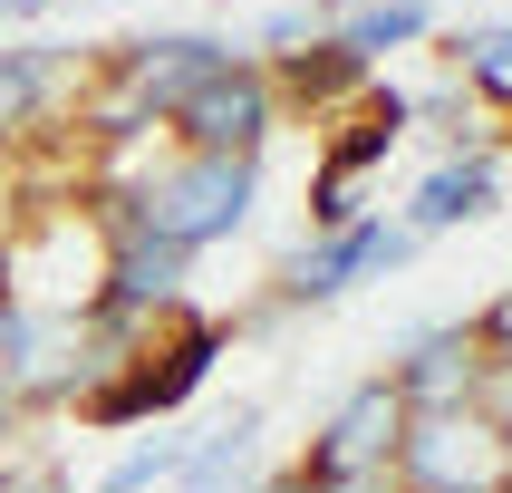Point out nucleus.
I'll use <instances>...</instances> for the list:
<instances>
[{
	"label": "nucleus",
	"mask_w": 512,
	"mask_h": 493,
	"mask_svg": "<svg viewBox=\"0 0 512 493\" xmlns=\"http://www.w3.org/2000/svg\"><path fill=\"white\" fill-rule=\"evenodd\" d=\"M252 203H261V155H184L174 145L155 174H136L116 194V213L145 223L155 242H174V252H213L252 223Z\"/></svg>",
	"instance_id": "nucleus-1"
},
{
	"label": "nucleus",
	"mask_w": 512,
	"mask_h": 493,
	"mask_svg": "<svg viewBox=\"0 0 512 493\" xmlns=\"http://www.w3.org/2000/svg\"><path fill=\"white\" fill-rule=\"evenodd\" d=\"M232 58H242V49H232L223 29H165V39H126V49L107 58V87L87 97V126H97L107 145H136L145 126H165V116L184 107L203 78H223Z\"/></svg>",
	"instance_id": "nucleus-2"
},
{
	"label": "nucleus",
	"mask_w": 512,
	"mask_h": 493,
	"mask_svg": "<svg viewBox=\"0 0 512 493\" xmlns=\"http://www.w3.org/2000/svg\"><path fill=\"white\" fill-rule=\"evenodd\" d=\"M223 319L213 310H165V329H136V339L116 348V377L107 387H87V426H136V416H174V406L194 397L213 358H223Z\"/></svg>",
	"instance_id": "nucleus-3"
},
{
	"label": "nucleus",
	"mask_w": 512,
	"mask_h": 493,
	"mask_svg": "<svg viewBox=\"0 0 512 493\" xmlns=\"http://www.w3.org/2000/svg\"><path fill=\"white\" fill-rule=\"evenodd\" d=\"M416 126V97L406 87H368L358 107H339V136L319 145V174H310V232H348L368 203H358V174H377L387 155L406 145Z\"/></svg>",
	"instance_id": "nucleus-4"
},
{
	"label": "nucleus",
	"mask_w": 512,
	"mask_h": 493,
	"mask_svg": "<svg viewBox=\"0 0 512 493\" xmlns=\"http://www.w3.org/2000/svg\"><path fill=\"white\" fill-rule=\"evenodd\" d=\"M397 484H406V493H503V484H512V445H503V426H493L484 406L406 416Z\"/></svg>",
	"instance_id": "nucleus-5"
},
{
	"label": "nucleus",
	"mask_w": 512,
	"mask_h": 493,
	"mask_svg": "<svg viewBox=\"0 0 512 493\" xmlns=\"http://www.w3.org/2000/svg\"><path fill=\"white\" fill-rule=\"evenodd\" d=\"M281 116H290V107H281V87H271V68L242 49L223 78H203L194 97L165 116V126H174V145H184V155H261V145L281 136Z\"/></svg>",
	"instance_id": "nucleus-6"
},
{
	"label": "nucleus",
	"mask_w": 512,
	"mask_h": 493,
	"mask_svg": "<svg viewBox=\"0 0 512 493\" xmlns=\"http://www.w3.org/2000/svg\"><path fill=\"white\" fill-rule=\"evenodd\" d=\"M416 261V232L387 223V213H358L348 232H319L281 261V300H339V290L377 281V271H406Z\"/></svg>",
	"instance_id": "nucleus-7"
},
{
	"label": "nucleus",
	"mask_w": 512,
	"mask_h": 493,
	"mask_svg": "<svg viewBox=\"0 0 512 493\" xmlns=\"http://www.w3.org/2000/svg\"><path fill=\"white\" fill-rule=\"evenodd\" d=\"M397 445H406V397L387 377H368V387L310 435V474H397Z\"/></svg>",
	"instance_id": "nucleus-8"
},
{
	"label": "nucleus",
	"mask_w": 512,
	"mask_h": 493,
	"mask_svg": "<svg viewBox=\"0 0 512 493\" xmlns=\"http://www.w3.org/2000/svg\"><path fill=\"white\" fill-rule=\"evenodd\" d=\"M387 387L406 397V416H445V406H474L484 397V348H474V329H426V339L406 348L397 368H387Z\"/></svg>",
	"instance_id": "nucleus-9"
},
{
	"label": "nucleus",
	"mask_w": 512,
	"mask_h": 493,
	"mask_svg": "<svg viewBox=\"0 0 512 493\" xmlns=\"http://www.w3.org/2000/svg\"><path fill=\"white\" fill-rule=\"evenodd\" d=\"M493 203H503V165H493V145H455V155H435V165H426V184L406 194V232L426 242V232L484 223Z\"/></svg>",
	"instance_id": "nucleus-10"
},
{
	"label": "nucleus",
	"mask_w": 512,
	"mask_h": 493,
	"mask_svg": "<svg viewBox=\"0 0 512 493\" xmlns=\"http://www.w3.org/2000/svg\"><path fill=\"white\" fill-rule=\"evenodd\" d=\"M271 87H281V107H310V116H319V107H358V97L377 87V68L319 29V39H300V49L271 58Z\"/></svg>",
	"instance_id": "nucleus-11"
},
{
	"label": "nucleus",
	"mask_w": 512,
	"mask_h": 493,
	"mask_svg": "<svg viewBox=\"0 0 512 493\" xmlns=\"http://www.w3.org/2000/svg\"><path fill=\"white\" fill-rule=\"evenodd\" d=\"M426 29H435V0H348L339 20H329V39L358 49L368 68H387V49H416Z\"/></svg>",
	"instance_id": "nucleus-12"
},
{
	"label": "nucleus",
	"mask_w": 512,
	"mask_h": 493,
	"mask_svg": "<svg viewBox=\"0 0 512 493\" xmlns=\"http://www.w3.org/2000/svg\"><path fill=\"white\" fill-rule=\"evenodd\" d=\"M68 58L58 49H0V145L20 136V126H39V107H49V87Z\"/></svg>",
	"instance_id": "nucleus-13"
},
{
	"label": "nucleus",
	"mask_w": 512,
	"mask_h": 493,
	"mask_svg": "<svg viewBox=\"0 0 512 493\" xmlns=\"http://www.w3.org/2000/svg\"><path fill=\"white\" fill-rule=\"evenodd\" d=\"M455 78L474 87V97H503V107H512V20L464 29V39H455Z\"/></svg>",
	"instance_id": "nucleus-14"
},
{
	"label": "nucleus",
	"mask_w": 512,
	"mask_h": 493,
	"mask_svg": "<svg viewBox=\"0 0 512 493\" xmlns=\"http://www.w3.org/2000/svg\"><path fill=\"white\" fill-rule=\"evenodd\" d=\"M252 435H261V416H252V406H242V416H232V426L213 435L203 455H184V493H223L232 474H242V455H252Z\"/></svg>",
	"instance_id": "nucleus-15"
},
{
	"label": "nucleus",
	"mask_w": 512,
	"mask_h": 493,
	"mask_svg": "<svg viewBox=\"0 0 512 493\" xmlns=\"http://www.w3.org/2000/svg\"><path fill=\"white\" fill-rule=\"evenodd\" d=\"M184 455H194L184 435H155V445H136V455L107 474V493H145V484H165V474H184Z\"/></svg>",
	"instance_id": "nucleus-16"
},
{
	"label": "nucleus",
	"mask_w": 512,
	"mask_h": 493,
	"mask_svg": "<svg viewBox=\"0 0 512 493\" xmlns=\"http://www.w3.org/2000/svg\"><path fill=\"white\" fill-rule=\"evenodd\" d=\"M464 329H474V348H484V377H493V368H512V290L493 300L484 319H464Z\"/></svg>",
	"instance_id": "nucleus-17"
},
{
	"label": "nucleus",
	"mask_w": 512,
	"mask_h": 493,
	"mask_svg": "<svg viewBox=\"0 0 512 493\" xmlns=\"http://www.w3.org/2000/svg\"><path fill=\"white\" fill-rule=\"evenodd\" d=\"M0 493H68L58 474H0Z\"/></svg>",
	"instance_id": "nucleus-18"
},
{
	"label": "nucleus",
	"mask_w": 512,
	"mask_h": 493,
	"mask_svg": "<svg viewBox=\"0 0 512 493\" xmlns=\"http://www.w3.org/2000/svg\"><path fill=\"white\" fill-rule=\"evenodd\" d=\"M20 406H29V397H20V377H10V358H0V426H10Z\"/></svg>",
	"instance_id": "nucleus-19"
},
{
	"label": "nucleus",
	"mask_w": 512,
	"mask_h": 493,
	"mask_svg": "<svg viewBox=\"0 0 512 493\" xmlns=\"http://www.w3.org/2000/svg\"><path fill=\"white\" fill-rule=\"evenodd\" d=\"M39 10H58V0H0V20H39Z\"/></svg>",
	"instance_id": "nucleus-20"
},
{
	"label": "nucleus",
	"mask_w": 512,
	"mask_h": 493,
	"mask_svg": "<svg viewBox=\"0 0 512 493\" xmlns=\"http://www.w3.org/2000/svg\"><path fill=\"white\" fill-rule=\"evenodd\" d=\"M397 493H406V484H397Z\"/></svg>",
	"instance_id": "nucleus-21"
}]
</instances>
